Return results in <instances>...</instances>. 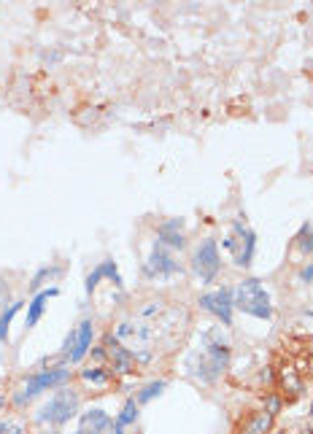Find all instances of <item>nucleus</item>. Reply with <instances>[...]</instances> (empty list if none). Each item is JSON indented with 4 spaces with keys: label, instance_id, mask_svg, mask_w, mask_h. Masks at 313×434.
I'll use <instances>...</instances> for the list:
<instances>
[{
    "label": "nucleus",
    "instance_id": "nucleus-3",
    "mask_svg": "<svg viewBox=\"0 0 313 434\" xmlns=\"http://www.w3.org/2000/svg\"><path fill=\"white\" fill-rule=\"evenodd\" d=\"M78 416H81V396L70 386H63L38 408L36 423L38 426H49V429H60V426L70 423Z\"/></svg>",
    "mask_w": 313,
    "mask_h": 434
},
{
    "label": "nucleus",
    "instance_id": "nucleus-11",
    "mask_svg": "<svg viewBox=\"0 0 313 434\" xmlns=\"http://www.w3.org/2000/svg\"><path fill=\"white\" fill-rule=\"evenodd\" d=\"M100 281H108L111 286H117V289H122V286H124V278H122L119 265L114 262V259H103V262H97V268L87 272V278H84V292L92 297V294H95V289L100 286Z\"/></svg>",
    "mask_w": 313,
    "mask_h": 434
},
{
    "label": "nucleus",
    "instance_id": "nucleus-21",
    "mask_svg": "<svg viewBox=\"0 0 313 434\" xmlns=\"http://www.w3.org/2000/svg\"><path fill=\"white\" fill-rule=\"evenodd\" d=\"M168 388V381H152V383H146L141 391H135V402L138 405H149L154 396H159L162 391Z\"/></svg>",
    "mask_w": 313,
    "mask_h": 434
},
{
    "label": "nucleus",
    "instance_id": "nucleus-24",
    "mask_svg": "<svg viewBox=\"0 0 313 434\" xmlns=\"http://www.w3.org/2000/svg\"><path fill=\"white\" fill-rule=\"evenodd\" d=\"M0 434H25V423L6 418V421H0Z\"/></svg>",
    "mask_w": 313,
    "mask_h": 434
},
{
    "label": "nucleus",
    "instance_id": "nucleus-2",
    "mask_svg": "<svg viewBox=\"0 0 313 434\" xmlns=\"http://www.w3.org/2000/svg\"><path fill=\"white\" fill-rule=\"evenodd\" d=\"M111 334L117 337L119 343L130 351L138 367H149L154 361V343H156V327L146 319H124L119 321L117 327L111 329Z\"/></svg>",
    "mask_w": 313,
    "mask_h": 434
},
{
    "label": "nucleus",
    "instance_id": "nucleus-4",
    "mask_svg": "<svg viewBox=\"0 0 313 434\" xmlns=\"http://www.w3.org/2000/svg\"><path fill=\"white\" fill-rule=\"evenodd\" d=\"M68 383H70V364H60V367H46V370L33 372L25 383L14 391L11 396L14 408H27L43 391H57V388H63Z\"/></svg>",
    "mask_w": 313,
    "mask_h": 434
},
{
    "label": "nucleus",
    "instance_id": "nucleus-18",
    "mask_svg": "<svg viewBox=\"0 0 313 434\" xmlns=\"http://www.w3.org/2000/svg\"><path fill=\"white\" fill-rule=\"evenodd\" d=\"M273 421H275V416L270 410H260V413H254V416L240 426V434H270L273 432Z\"/></svg>",
    "mask_w": 313,
    "mask_h": 434
},
{
    "label": "nucleus",
    "instance_id": "nucleus-1",
    "mask_svg": "<svg viewBox=\"0 0 313 434\" xmlns=\"http://www.w3.org/2000/svg\"><path fill=\"white\" fill-rule=\"evenodd\" d=\"M230 343L222 337L219 329H203L200 332V345L189 351L184 361L186 375H192L203 386H213L230 367Z\"/></svg>",
    "mask_w": 313,
    "mask_h": 434
},
{
    "label": "nucleus",
    "instance_id": "nucleus-19",
    "mask_svg": "<svg viewBox=\"0 0 313 434\" xmlns=\"http://www.w3.org/2000/svg\"><path fill=\"white\" fill-rule=\"evenodd\" d=\"M22 305H27V302L16 300V302H11V305H9L6 310H3V313H0V343H9V332H11V324H14V319H16V313L22 310Z\"/></svg>",
    "mask_w": 313,
    "mask_h": 434
},
{
    "label": "nucleus",
    "instance_id": "nucleus-25",
    "mask_svg": "<svg viewBox=\"0 0 313 434\" xmlns=\"http://www.w3.org/2000/svg\"><path fill=\"white\" fill-rule=\"evenodd\" d=\"M9 305H11V286H9V281L0 278V313Z\"/></svg>",
    "mask_w": 313,
    "mask_h": 434
},
{
    "label": "nucleus",
    "instance_id": "nucleus-7",
    "mask_svg": "<svg viewBox=\"0 0 313 434\" xmlns=\"http://www.w3.org/2000/svg\"><path fill=\"white\" fill-rule=\"evenodd\" d=\"M181 272L184 268L181 262H179V256H176V251H170L162 243L154 240V245H152V251H149V256H146L144 262L146 281H170V278H176Z\"/></svg>",
    "mask_w": 313,
    "mask_h": 434
},
{
    "label": "nucleus",
    "instance_id": "nucleus-10",
    "mask_svg": "<svg viewBox=\"0 0 313 434\" xmlns=\"http://www.w3.org/2000/svg\"><path fill=\"white\" fill-rule=\"evenodd\" d=\"M73 332V351H70V359H68V364H73V367H78L84 359L90 356L92 351V340H95V321L92 319H81L70 329Z\"/></svg>",
    "mask_w": 313,
    "mask_h": 434
},
{
    "label": "nucleus",
    "instance_id": "nucleus-22",
    "mask_svg": "<svg viewBox=\"0 0 313 434\" xmlns=\"http://www.w3.org/2000/svg\"><path fill=\"white\" fill-rule=\"evenodd\" d=\"M295 245H297L305 256H313V224L311 221H305L300 227V232L295 235Z\"/></svg>",
    "mask_w": 313,
    "mask_h": 434
},
{
    "label": "nucleus",
    "instance_id": "nucleus-29",
    "mask_svg": "<svg viewBox=\"0 0 313 434\" xmlns=\"http://www.w3.org/2000/svg\"><path fill=\"white\" fill-rule=\"evenodd\" d=\"M308 416L313 418V399H311V408H308Z\"/></svg>",
    "mask_w": 313,
    "mask_h": 434
},
{
    "label": "nucleus",
    "instance_id": "nucleus-8",
    "mask_svg": "<svg viewBox=\"0 0 313 434\" xmlns=\"http://www.w3.org/2000/svg\"><path fill=\"white\" fill-rule=\"evenodd\" d=\"M192 272H195L203 286L216 283L219 272H222V256H219V243L213 238H203L200 245L192 251Z\"/></svg>",
    "mask_w": 313,
    "mask_h": 434
},
{
    "label": "nucleus",
    "instance_id": "nucleus-13",
    "mask_svg": "<svg viewBox=\"0 0 313 434\" xmlns=\"http://www.w3.org/2000/svg\"><path fill=\"white\" fill-rule=\"evenodd\" d=\"M73 434H114V418L103 408H87L78 416Z\"/></svg>",
    "mask_w": 313,
    "mask_h": 434
},
{
    "label": "nucleus",
    "instance_id": "nucleus-28",
    "mask_svg": "<svg viewBox=\"0 0 313 434\" xmlns=\"http://www.w3.org/2000/svg\"><path fill=\"white\" fill-rule=\"evenodd\" d=\"M41 434H60V432H57V429H43Z\"/></svg>",
    "mask_w": 313,
    "mask_h": 434
},
{
    "label": "nucleus",
    "instance_id": "nucleus-14",
    "mask_svg": "<svg viewBox=\"0 0 313 434\" xmlns=\"http://www.w3.org/2000/svg\"><path fill=\"white\" fill-rule=\"evenodd\" d=\"M156 243H162L170 251H184L186 248L184 218H165L162 224H156Z\"/></svg>",
    "mask_w": 313,
    "mask_h": 434
},
{
    "label": "nucleus",
    "instance_id": "nucleus-26",
    "mask_svg": "<svg viewBox=\"0 0 313 434\" xmlns=\"http://www.w3.org/2000/svg\"><path fill=\"white\" fill-rule=\"evenodd\" d=\"M297 281H300V283H313V262H311V265H305V268L297 272Z\"/></svg>",
    "mask_w": 313,
    "mask_h": 434
},
{
    "label": "nucleus",
    "instance_id": "nucleus-30",
    "mask_svg": "<svg viewBox=\"0 0 313 434\" xmlns=\"http://www.w3.org/2000/svg\"><path fill=\"white\" fill-rule=\"evenodd\" d=\"M305 316H308V319H313V310H308V313H305Z\"/></svg>",
    "mask_w": 313,
    "mask_h": 434
},
{
    "label": "nucleus",
    "instance_id": "nucleus-12",
    "mask_svg": "<svg viewBox=\"0 0 313 434\" xmlns=\"http://www.w3.org/2000/svg\"><path fill=\"white\" fill-rule=\"evenodd\" d=\"M103 348H105V354H108V359H111V364H114V370H117L119 375H135V372H138V361H135V356H132L130 351L119 343L111 332L103 337Z\"/></svg>",
    "mask_w": 313,
    "mask_h": 434
},
{
    "label": "nucleus",
    "instance_id": "nucleus-9",
    "mask_svg": "<svg viewBox=\"0 0 313 434\" xmlns=\"http://www.w3.org/2000/svg\"><path fill=\"white\" fill-rule=\"evenodd\" d=\"M197 305H200V310L211 313L222 327H233L235 300H233V289H230V286H219V289H211V292L200 294V297H197Z\"/></svg>",
    "mask_w": 313,
    "mask_h": 434
},
{
    "label": "nucleus",
    "instance_id": "nucleus-17",
    "mask_svg": "<svg viewBox=\"0 0 313 434\" xmlns=\"http://www.w3.org/2000/svg\"><path fill=\"white\" fill-rule=\"evenodd\" d=\"M63 278V268L60 265H43L33 272V278H30V292L36 294L41 289H49V283H57Z\"/></svg>",
    "mask_w": 313,
    "mask_h": 434
},
{
    "label": "nucleus",
    "instance_id": "nucleus-20",
    "mask_svg": "<svg viewBox=\"0 0 313 434\" xmlns=\"http://www.w3.org/2000/svg\"><path fill=\"white\" fill-rule=\"evenodd\" d=\"M81 375V381L84 383H92V386H108L111 383V372L105 370V367H84V370L78 372Z\"/></svg>",
    "mask_w": 313,
    "mask_h": 434
},
{
    "label": "nucleus",
    "instance_id": "nucleus-6",
    "mask_svg": "<svg viewBox=\"0 0 313 434\" xmlns=\"http://www.w3.org/2000/svg\"><path fill=\"white\" fill-rule=\"evenodd\" d=\"M222 248L233 254L238 268H248L254 262V256H257V232L251 230L246 221L235 218L230 224V235L222 240Z\"/></svg>",
    "mask_w": 313,
    "mask_h": 434
},
{
    "label": "nucleus",
    "instance_id": "nucleus-23",
    "mask_svg": "<svg viewBox=\"0 0 313 434\" xmlns=\"http://www.w3.org/2000/svg\"><path fill=\"white\" fill-rule=\"evenodd\" d=\"M159 313H162V302H146V305L141 307V310H138L135 316H138V319L152 321V319H154V316H159Z\"/></svg>",
    "mask_w": 313,
    "mask_h": 434
},
{
    "label": "nucleus",
    "instance_id": "nucleus-5",
    "mask_svg": "<svg viewBox=\"0 0 313 434\" xmlns=\"http://www.w3.org/2000/svg\"><path fill=\"white\" fill-rule=\"evenodd\" d=\"M233 300H235V310L246 313L251 319H260V321L273 319V300H270V294L262 286L260 278H243V281L235 283Z\"/></svg>",
    "mask_w": 313,
    "mask_h": 434
},
{
    "label": "nucleus",
    "instance_id": "nucleus-15",
    "mask_svg": "<svg viewBox=\"0 0 313 434\" xmlns=\"http://www.w3.org/2000/svg\"><path fill=\"white\" fill-rule=\"evenodd\" d=\"M54 297H60V286H49V289H41L30 297V302H27V316H25V332L27 329H33V327H38V321L43 319V313H46V307H49V300Z\"/></svg>",
    "mask_w": 313,
    "mask_h": 434
},
{
    "label": "nucleus",
    "instance_id": "nucleus-16",
    "mask_svg": "<svg viewBox=\"0 0 313 434\" xmlns=\"http://www.w3.org/2000/svg\"><path fill=\"white\" fill-rule=\"evenodd\" d=\"M138 418H141V405L135 402V396H127L114 418V434H130V429L138 426Z\"/></svg>",
    "mask_w": 313,
    "mask_h": 434
},
{
    "label": "nucleus",
    "instance_id": "nucleus-27",
    "mask_svg": "<svg viewBox=\"0 0 313 434\" xmlns=\"http://www.w3.org/2000/svg\"><path fill=\"white\" fill-rule=\"evenodd\" d=\"M6 408H9V399H6V394L0 391V410H6Z\"/></svg>",
    "mask_w": 313,
    "mask_h": 434
}]
</instances>
